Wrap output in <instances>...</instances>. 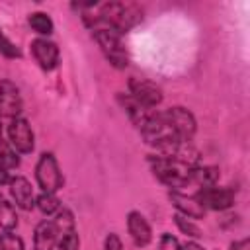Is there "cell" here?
Returning <instances> with one entry per match:
<instances>
[{"label": "cell", "instance_id": "obj_16", "mask_svg": "<svg viewBox=\"0 0 250 250\" xmlns=\"http://www.w3.org/2000/svg\"><path fill=\"white\" fill-rule=\"evenodd\" d=\"M219 168L217 166H193L191 168V184L199 186V188H209V186H217L219 182Z\"/></svg>", "mask_w": 250, "mask_h": 250}, {"label": "cell", "instance_id": "obj_26", "mask_svg": "<svg viewBox=\"0 0 250 250\" xmlns=\"http://www.w3.org/2000/svg\"><path fill=\"white\" fill-rule=\"evenodd\" d=\"M229 250H250V240L248 238L234 240V242H230V248Z\"/></svg>", "mask_w": 250, "mask_h": 250}, {"label": "cell", "instance_id": "obj_5", "mask_svg": "<svg viewBox=\"0 0 250 250\" xmlns=\"http://www.w3.org/2000/svg\"><path fill=\"white\" fill-rule=\"evenodd\" d=\"M55 234H57V248L59 250H78L80 238L76 230V219L68 207H61L53 219Z\"/></svg>", "mask_w": 250, "mask_h": 250}, {"label": "cell", "instance_id": "obj_21", "mask_svg": "<svg viewBox=\"0 0 250 250\" xmlns=\"http://www.w3.org/2000/svg\"><path fill=\"white\" fill-rule=\"evenodd\" d=\"M172 219H174V223H176V227L180 229L182 234H186V236H189V238H195V240L203 236L201 229L195 225L193 219H188V217H184V215H180V213H174Z\"/></svg>", "mask_w": 250, "mask_h": 250}, {"label": "cell", "instance_id": "obj_7", "mask_svg": "<svg viewBox=\"0 0 250 250\" xmlns=\"http://www.w3.org/2000/svg\"><path fill=\"white\" fill-rule=\"evenodd\" d=\"M8 143L18 154H31L35 148V135L25 117H16L8 123Z\"/></svg>", "mask_w": 250, "mask_h": 250}, {"label": "cell", "instance_id": "obj_25", "mask_svg": "<svg viewBox=\"0 0 250 250\" xmlns=\"http://www.w3.org/2000/svg\"><path fill=\"white\" fill-rule=\"evenodd\" d=\"M104 250H123V242L115 232H109L104 240Z\"/></svg>", "mask_w": 250, "mask_h": 250}, {"label": "cell", "instance_id": "obj_4", "mask_svg": "<svg viewBox=\"0 0 250 250\" xmlns=\"http://www.w3.org/2000/svg\"><path fill=\"white\" fill-rule=\"evenodd\" d=\"M35 182H37L39 189L45 193H57L62 188L64 178H62V172H61L59 162L53 152H41V156L37 158Z\"/></svg>", "mask_w": 250, "mask_h": 250}, {"label": "cell", "instance_id": "obj_1", "mask_svg": "<svg viewBox=\"0 0 250 250\" xmlns=\"http://www.w3.org/2000/svg\"><path fill=\"white\" fill-rule=\"evenodd\" d=\"M148 164L158 182L168 186L170 189L180 191L182 188L191 186V168L176 158L162 156V154H148Z\"/></svg>", "mask_w": 250, "mask_h": 250}, {"label": "cell", "instance_id": "obj_23", "mask_svg": "<svg viewBox=\"0 0 250 250\" xmlns=\"http://www.w3.org/2000/svg\"><path fill=\"white\" fill-rule=\"evenodd\" d=\"M0 55H4L6 59H20L21 57V49L4 35L2 27H0Z\"/></svg>", "mask_w": 250, "mask_h": 250}, {"label": "cell", "instance_id": "obj_6", "mask_svg": "<svg viewBox=\"0 0 250 250\" xmlns=\"http://www.w3.org/2000/svg\"><path fill=\"white\" fill-rule=\"evenodd\" d=\"M164 121L170 125V129L182 139V141H191L195 131H197V121H195V115L188 109V107H182V105H174V107H168L164 111H160Z\"/></svg>", "mask_w": 250, "mask_h": 250}, {"label": "cell", "instance_id": "obj_15", "mask_svg": "<svg viewBox=\"0 0 250 250\" xmlns=\"http://www.w3.org/2000/svg\"><path fill=\"white\" fill-rule=\"evenodd\" d=\"M55 248H57L55 225L51 219H43L35 225L33 230V250H55Z\"/></svg>", "mask_w": 250, "mask_h": 250}, {"label": "cell", "instance_id": "obj_22", "mask_svg": "<svg viewBox=\"0 0 250 250\" xmlns=\"http://www.w3.org/2000/svg\"><path fill=\"white\" fill-rule=\"evenodd\" d=\"M0 250H23V240L14 230H4L0 234Z\"/></svg>", "mask_w": 250, "mask_h": 250}, {"label": "cell", "instance_id": "obj_20", "mask_svg": "<svg viewBox=\"0 0 250 250\" xmlns=\"http://www.w3.org/2000/svg\"><path fill=\"white\" fill-rule=\"evenodd\" d=\"M35 207H37L45 217H51V215H57V211H59L62 205H61V199L57 197V193H45V191H41V193L35 197Z\"/></svg>", "mask_w": 250, "mask_h": 250}, {"label": "cell", "instance_id": "obj_2", "mask_svg": "<svg viewBox=\"0 0 250 250\" xmlns=\"http://www.w3.org/2000/svg\"><path fill=\"white\" fill-rule=\"evenodd\" d=\"M98 18L105 27H109V29L117 31L119 35H123L143 20V10L137 4L105 2V4L100 6Z\"/></svg>", "mask_w": 250, "mask_h": 250}, {"label": "cell", "instance_id": "obj_12", "mask_svg": "<svg viewBox=\"0 0 250 250\" xmlns=\"http://www.w3.org/2000/svg\"><path fill=\"white\" fill-rule=\"evenodd\" d=\"M168 199L170 203L176 207V213L188 217V219H193V221H199L205 217L207 209L201 205V201L197 199V195H186L182 191H176V189H170L168 191Z\"/></svg>", "mask_w": 250, "mask_h": 250}, {"label": "cell", "instance_id": "obj_10", "mask_svg": "<svg viewBox=\"0 0 250 250\" xmlns=\"http://www.w3.org/2000/svg\"><path fill=\"white\" fill-rule=\"evenodd\" d=\"M29 47H31V55L41 70L51 72L59 66L61 53H59V47L55 41H51L49 37H35Z\"/></svg>", "mask_w": 250, "mask_h": 250}, {"label": "cell", "instance_id": "obj_3", "mask_svg": "<svg viewBox=\"0 0 250 250\" xmlns=\"http://www.w3.org/2000/svg\"><path fill=\"white\" fill-rule=\"evenodd\" d=\"M92 37L94 41L98 43L100 51L104 53L105 61L113 66V68H125L129 64V55L123 47V41H121V35L109 27H105L104 23L96 29H92Z\"/></svg>", "mask_w": 250, "mask_h": 250}, {"label": "cell", "instance_id": "obj_19", "mask_svg": "<svg viewBox=\"0 0 250 250\" xmlns=\"http://www.w3.org/2000/svg\"><path fill=\"white\" fill-rule=\"evenodd\" d=\"M18 227V213L16 207L2 197L0 193V229L2 230H14Z\"/></svg>", "mask_w": 250, "mask_h": 250}, {"label": "cell", "instance_id": "obj_18", "mask_svg": "<svg viewBox=\"0 0 250 250\" xmlns=\"http://www.w3.org/2000/svg\"><path fill=\"white\" fill-rule=\"evenodd\" d=\"M20 154L16 152V148L8 143V141H4V139H0V168H4V170H16V168H20Z\"/></svg>", "mask_w": 250, "mask_h": 250}, {"label": "cell", "instance_id": "obj_17", "mask_svg": "<svg viewBox=\"0 0 250 250\" xmlns=\"http://www.w3.org/2000/svg\"><path fill=\"white\" fill-rule=\"evenodd\" d=\"M29 27L39 35V37H49L55 31V23L51 20V16L47 12H33L27 18Z\"/></svg>", "mask_w": 250, "mask_h": 250}, {"label": "cell", "instance_id": "obj_13", "mask_svg": "<svg viewBox=\"0 0 250 250\" xmlns=\"http://www.w3.org/2000/svg\"><path fill=\"white\" fill-rule=\"evenodd\" d=\"M127 232H129L133 244L139 246V248L148 246L150 240H152L150 223L146 221V217L141 211H129L127 213Z\"/></svg>", "mask_w": 250, "mask_h": 250}, {"label": "cell", "instance_id": "obj_24", "mask_svg": "<svg viewBox=\"0 0 250 250\" xmlns=\"http://www.w3.org/2000/svg\"><path fill=\"white\" fill-rule=\"evenodd\" d=\"M158 250H182V242L174 234L162 232L160 240H158Z\"/></svg>", "mask_w": 250, "mask_h": 250}, {"label": "cell", "instance_id": "obj_27", "mask_svg": "<svg viewBox=\"0 0 250 250\" xmlns=\"http://www.w3.org/2000/svg\"><path fill=\"white\" fill-rule=\"evenodd\" d=\"M182 250H205V248L195 240H188L186 244H182Z\"/></svg>", "mask_w": 250, "mask_h": 250}, {"label": "cell", "instance_id": "obj_11", "mask_svg": "<svg viewBox=\"0 0 250 250\" xmlns=\"http://www.w3.org/2000/svg\"><path fill=\"white\" fill-rule=\"evenodd\" d=\"M195 195L201 201V205L211 211H227L234 203V191L230 188H217V186L199 188Z\"/></svg>", "mask_w": 250, "mask_h": 250}, {"label": "cell", "instance_id": "obj_8", "mask_svg": "<svg viewBox=\"0 0 250 250\" xmlns=\"http://www.w3.org/2000/svg\"><path fill=\"white\" fill-rule=\"evenodd\" d=\"M129 96L139 102L143 107H148V109H154L156 105L162 104V88L150 80H145V78H131L129 80Z\"/></svg>", "mask_w": 250, "mask_h": 250}, {"label": "cell", "instance_id": "obj_28", "mask_svg": "<svg viewBox=\"0 0 250 250\" xmlns=\"http://www.w3.org/2000/svg\"><path fill=\"white\" fill-rule=\"evenodd\" d=\"M10 178H12L10 172L4 170V168H0V188H2V186H8V184H10Z\"/></svg>", "mask_w": 250, "mask_h": 250}, {"label": "cell", "instance_id": "obj_14", "mask_svg": "<svg viewBox=\"0 0 250 250\" xmlns=\"http://www.w3.org/2000/svg\"><path fill=\"white\" fill-rule=\"evenodd\" d=\"M8 189H10V195L16 203V207H20L23 211H31L35 207V193H33V188H31L27 178L12 176L10 184H8Z\"/></svg>", "mask_w": 250, "mask_h": 250}, {"label": "cell", "instance_id": "obj_29", "mask_svg": "<svg viewBox=\"0 0 250 250\" xmlns=\"http://www.w3.org/2000/svg\"><path fill=\"white\" fill-rule=\"evenodd\" d=\"M0 139H2V119H0Z\"/></svg>", "mask_w": 250, "mask_h": 250}, {"label": "cell", "instance_id": "obj_9", "mask_svg": "<svg viewBox=\"0 0 250 250\" xmlns=\"http://www.w3.org/2000/svg\"><path fill=\"white\" fill-rule=\"evenodd\" d=\"M21 109H23V102L20 88L8 78L0 80V119L12 121L20 117Z\"/></svg>", "mask_w": 250, "mask_h": 250}]
</instances>
